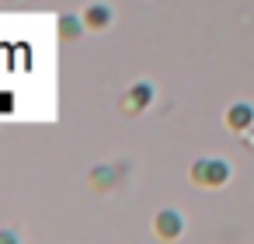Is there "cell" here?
Returning <instances> with one entry per match:
<instances>
[{
    "label": "cell",
    "mask_w": 254,
    "mask_h": 244,
    "mask_svg": "<svg viewBox=\"0 0 254 244\" xmlns=\"http://www.w3.org/2000/svg\"><path fill=\"white\" fill-rule=\"evenodd\" d=\"M191 181L198 188H223L230 181V164L223 157H198L191 164Z\"/></svg>",
    "instance_id": "cell-1"
},
{
    "label": "cell",
    "mask_w": 254,
    "mask_h": 244,
    "mask_svg": "<svg viewBox=\"0 0 254 244\" xmlns=\"http://www.w3.org/2000/svg\"><path fill=\"white\" fill-rule=\"evenodd\" d=\"M153 234L164 237V241H178V237L185 234V216H181L178 209H160V213L153 216Z\"/></svg>",
    "instance_id": "cell-2"
},
{
    "label": "cell",
    "mask_w": 254,
    "mask_h": 244,
    "mask_svg": "<svg viewBox=\"0 0 254 244\" xmlns=\"http://www.w3.org/2000/svg\"><path fill=\"white\" fill-rule=\"evenodd\" d=\"M153 105V84L150 81H136L129 91H126V98H122V108L126 112H143V108H150Z\"/></svg>",
    "instance_id": "cell-3"
},
{
    "label": "cell",
    "mask_w": 254,
    "mask_h": 244,
    "mask_svg": "<svg viewBox=\"0 0 254 244\" xmlns=\"http://www.w3.org/2000/svg\"><path fill=\"white\" fill-rule=\"evenodd\" d=\"M223 122H226L233 133H247V129L254 126V105H251V101H233V105L226 108Z\"/></svg>",
    "instance_id": "cell-4"
},
{
    "label": "cell",
    "mask_w": 254,
    "mask_h": 244,
    "mask_svg": "<svg viewBox=\"0 0 254 244\" xmlns=\"http://www.w3.org/2000/svg\"><path fill=\"white\" fill-rule=\"evenodd\" d=\"M80 18H84V25H87V32H105V28L112 25V18H115V11H112L108 4H87Z\"/></svg>",
    "instance_id": "cell-5"
},
{
    "label": "cell",
    "mask_w": 254,
    "mask_h": 244,
    "mask_svg": "<svg viewBox=\"0 0 254 244\" xmlns=\"http://www.w3.org/2000/svg\"><path fill=\"white\" fill-rule=\"evenodd\" d=\"M80 32H87V25H84V18H77V14H63V18H60V35H63L66 42H73V39H80Z\"/></svg>",
    "instance_id": "cell-6"
},
{
    "label": "cell",
    "mask_w": 254,
    "mask_h": 244,
    "mask_svg": "<svg viewBox=\"0 0 254 244\" xmlns=\"http://www.w3.org/2000/svg\"><path fill=\"white\" fill-rule=\"evenodd\" d=\"M91 181H94V188H98V192H105V188H108V185L115 181V174H112L108 167H98V171L91 174Z\"/></svg>",
    "instance_id": "cell-7"
}]
</instances>
